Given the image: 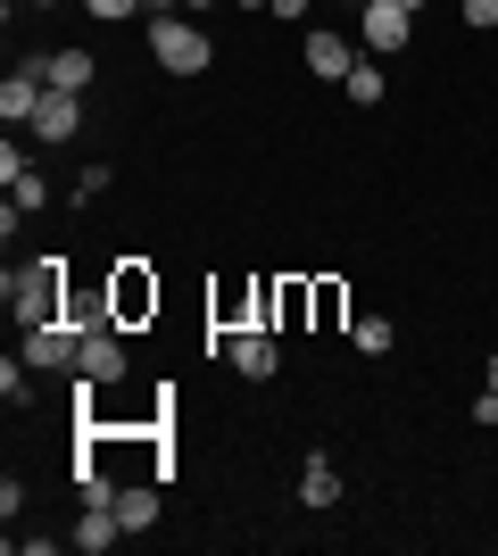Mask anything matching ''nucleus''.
<instances>
[{"instance_id": "nucleus-1", "label": "nucleus", "mask_w": 498, "mask_h": 556, "mask_svg": "<svg viewBox=\"0 0 498 556\" xmlns=\"http://www.w3.org/2000/svg\"><path fill=\"white\" fill-rule=\"evenodd\" d=\"M0 291H9V307H17V325H50L59 300H67V257H25V266L0 275Z\"/></svg>"}, {"instance_id": "nucleus-2", "label": "nucleus", "mask_w": 498, "mask_h": 556, "mask_svg": "<svg viewBox=\"0 0 498 556\" xmlns=\"http://www.w3.org/2000/svg\"><path fill=\"white\" fill-rule=\"evenodd\" d=\"M150 59H158L166 75H200L216 59V42L183 17V9H175V17H150Z\"/></svg>"}, {"instance_id": "nucleus-3", "label": "nucleus", "mask_w": 498, "mask_h": 556, "mask_svg": "<svg viewBox=\"0 0 498 556\" xmlns=\"http://www.w3.org/2000/svg\"><path fill=\"white\" fill-rule=\"evenodd\" d=\"M108 316L117 325H150L158 316V275H150L142 257H125L117 275H108Z\"/></svg>"}, {"instance_id": "nucleus-4", "label": "nucleus", "mask_w": 498, "mask_h": 556, "mask_svg": "<svg viewBox=\"0 0 498 556\" xmlns=\"http://www.w3.org/2000/svg\"><path fill=\"white\" fill-rule=\"evenodd\" d=\"M75 349H84V325H75V316L25 325V366H42V374H75Z\"/></svg>"}, {"instance_id": "nucleus-5", "label": "nucleus", "mask_w": 498, "mask_h": 556, "mask_svg": "<svg viewBox=\"0 0 498 556\" xmlns=\"http://www.w3.org/2000/svg\"><path fill=\"white\" fill-rule=\"evenodd\" d=\"M225 357H233L241 382H274V366H283V341H274V325H241V332H225Z\"/></svg>"}, {"instance_id": "nucleus-6", "label": "nucleus", "mask_w": 498, "mask_h": 556, "mask_svg": "<svg viewBox=\"0 0 498 556\" xmlns=\"http://www.w3.org/2000/svg\"><path fill=\"white\" fill-rule=\"evenodd\" d=\"M75 382H125V341H117V325H84V349H75Z\"/></svg>"}, {"instance_id": "nucleus-7", "label": "nucleus", "mask_w": 498, "mask_h": 556, "mask_svg": "<svg viewBox=\"0 0 498 556\" xmlns=\"http://www.w3.org/2000/svg\"><path fill=\"white\" fill-rule=\"evenodd\" d=\"M357 34H366V50H374V59H391V50H407V34H416V9H407V0H366Z\"/></svg>"}, {"instance_id": "nucleus-8", "label": "nucleus", "mask_w": 498, "mask_h": 556, "mask_svg": "<svg viewBox=\"0 0 498 556\" xmlns=\"http://www.w3.org/2000/svg\"><path fill=\"white\" fill-rule=\"evenodd\" d=\"M42 100H50L42 67H17L9 84H0V116H9V125H34V116H42Z\"/></svg>"}, {"instance_id": "nucleus-9", "label": "nucleus", "mask_w": 498, "mask_h": 556, "mask_svg": "<svg viewBox=\"0 0 498 556\" xmlns=\"http://www.w3.org/2000/svg\"><path fill=\"white\" fill-rule=\"evenodd\" d=\"M316 316V282H274V291H266V325L274 332H299Z\"/></svg>"}, {"instance_id": "nucleus-10", "label": "nucleus", "mask_w": 498, "mask_h": 556, "mask_svg": "<svg viewBox=\"0 0 498 556\" xmlns=\"http://www.w3.org/2000/svg\"><path fill=\"white\" fill-rule=\"evenodd\" d=\"M34 67H42V84L50 92H92V50H50V59H34Z\"/></svg>"}, {"instance_id": "nucleus-11", "label": "nucleus", "mask_w": 498, "mask_h": 556, "mask_svg": "<svg viewBox=\"0 0 498 556\" xmlns=\"http://www.w3.org/2000/svg\"><path fill=\"white\" fill-rule=\"evenodd\" d=\"M125 540V523H117V507H84V523L67 532V548H84V556H100V548H117Z\"/></svg>"}, {"instance_id": "nucleus-12", "label": "nucleus", "mask_w": 498, "mask_h": 556, "mask_svg": "<svg viewBox=\"0 0 498 556\" xmlns=\"http://www.w3.org/2000/svg\"><path fill=\"white\" fill-rule=\"evenodd\" d=\"M349 42H341V34H308V75H324V84H349Z\"/></svg>"}, {"instance_id": "nucleus-13", "label": "nucleus", "mask_w": 498, "mask_h": 556, "mask_svg": "<svg viewBox=\"0 0 498 556\" xmlns=\"http://www.w3.org/2000/svg\"><path fill=\"white\" fill-rule=\"evenodd\" d=\"M75 116H84V92H50L42 116H34V141H67V134H75Z\"/></svg>"}, {"instance_id": "nucleus-14", "label": "nucleus", "mask_w": 498, "mask_h": 556, "mask_svg": "<svg viewBox=\"0 0 498 556\" xmlns=\"http://www.w3.org/2000/svg\"><path fill=\"white\" fill-rule=\"evenodd\" d=\"M299 498H308V507H341V473H332V457H308V473H299Z\"/></svg>"}, {"instance_id": "nucleus-15", "label": "nucleus", "mask_w": 498, "mask_h": 556, "mask_svg": "<svg viewBox=\"0 0 498 556\" xmlns=\"http://www.w3.org/2000/svg\"><path fill=\"white\" fill-rule=\"evenodd\" d=\"M117 523H125V532H150V523H158V490H117Z\"/></svg>"}, {"instance_id": "nucleus-16", "label": "nucleus", "mask_w": 498, "mask_h": 556, "mask_svg": "<svg viewBox=\"0 0 498 556\" xmlns=\"http://www.w3.org/2000/svg\"><path fill=\"white\" fill-rule=\"evenodd\" d=\"M349 341H357V357H391V341H399V332H391V316H357Z\"/></svg>"}, {"instance_id": "nucleus-17", "label": "nucleus", "mask_w": 498, "mask_h": 556, "mask_svg": "<svg viewBox=\"0 0 498 556\" xmlns=\"http://www.w3.org/2000/svg\"><path fill=\"white\" fill-rule=\"evenodd\" d=\"M382 92H391V84H382V67H366V59H357V67H349V100H357V109H374Z\"/></svg>"}, {"instance_id": "nucleus-18", "label": "nucleus", "mask_w": 498, "mask_h": 556, "mask_svg": "<svg viewBox=\"0 0 498 556\" xmlns=\"http://www.w3.org/2000/svg\"><path fill=\"white\" fill-rule=\"evenodd\" d=\"M9 200H17V208H25V216H34V208H42V200H50V184H42V175H34V166H25L17 184H9Z\"/></svg>"}, {"instance_id": "nucleus-19", "label": "nucleus", "mask_w": 498, "mask_h": 556, "mask_svg": "<svg viewBox=\"0 0 498 556\" xmlns=\"http://www.w3.org/2000/svg\"><path fill=\"white\" fill-rule=\"evenodd\" d=\"M341 307H349V291H341V282H316V325H341Z\"/></svg>"}, {"instance_id": "nucleus-20", "label": "nucleus", "mask_w": 498, "mask_h": 556, "mask_svg": "<svg viewBox=\"0 0 498 556\" xmlns=\"http://www.w3.org/2000/svg\"><path fill=\"white\" fill-rule=\"evenodd\" d=\"M100 25H125V17H142V0H84Z\"/></svg>"}, {"instance_id": "nucleus-21", "label": "nucleus", "mask_w": 498, "mask_h": 556, "mask_svg": "<svg viewBox=\"0 0 498 556\" xmlns=\"http://www.w3.org/2000/svg\"><path fill=\"white\" fill-rule=\"evenodd\" d=\"M457 17L474 25V34H490V25H498V0H457Z\"/></svg>"}, {"instance_id": "nucleus-22", "label": "nucleus", "mask_w": 498, "mask_h": 556, "mask_svg": "<svg viewBox=\"0 0 498 556\" xmlns=\"http://www.w3.org/2000/svg\"><path fill=\"white\" fill-rule=\"evenodd\" d=\"M308 9H316V0H274V9H266V17H283V25H299V17H308Z\"/></svg>"}, {"instance_id": "nucleus-23", "label": "nucleus", "mask_w": 498, "mask_h": 556, "mask_svg": "<svg viewBox=\"0 0 498 556\" xmlns=\"http://www.w3.org/2000/svg\"><path fill=\"white\" fill-rule=\"evenodd\" d=\"M25 9H67V0H25Z\"/></svg>"}, {"instance_id": "nucleus-24", "label": "nucleus", "mask_w": 498, "mask_h": 556, "mask_svg": "<svg viewBox=\"0 0 498 556\" xmlns=\"http://www.w3.org/2000/svg\"><path fill=\"white\" fill-rule=\"evenodd\" d=\"M482 382H490V391H498V357H490V374H482Z\"/></svg>"}, {"instance_id": "nucleus-25", "label": "nucleus", "mask_w": 498, "mask_h": 556, "mask_svg": "<svg viewBox=\"0 0 498 556\" xmlns=\"http://www.w3.org/2000/svg\"><path fill=\"white\" fill-rule=\"evenodd\" d=\"M183 9H216V0H183Z\"/></svg>"}]
</instances>
